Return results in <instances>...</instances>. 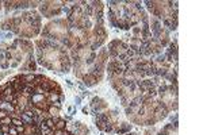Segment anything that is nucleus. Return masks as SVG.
Here are the masks:
<instances>
[{"label":"nucleus","instance_id":"nucleus-1","mask_svg":"<svg viewBox=\"0 0 203 135\" xmlns=\"http://www.w3.org/2000/svg\"><path fill=\"white\" fill-rule=\"evenodd\" d=\"M65 127H66V122L60 118L58 122L56 123V130H65Z\"/></svg>","mask_w":203,"mask_h":135},{"label":"nucleus","instance_id":"nucleus-2","mask_svg":"<svg viewBox=\"0 0 203 135\" xmlns=\"http://www.w3.org/2000/svg\"><path fill=\"white\" fill-rule=\"evenodd\" d=\"M45 124L49 127V128H52L53 131L56 130V123H54V120L52 119V116H50V118H47V119H45Z\"/></svg>","mask_w":203,"mask_h":135},{"label":"nucleus","instance_id":"nucleus-3","mask_svg":"<svg viewBox=\"0 0 203 135\" xmlns=\"http://www.w3.org/2000/svg\"><path fill=\"white\" fill-rule=\"evenodd\" d=\"M11 124L12 126H24V123L18 118H11Z\"/></svg>","mask_w":203,"mask_h":135},{"label":"nucleus","instance_id":"nucleus-4","mask_svg":"<svg viewBox=\"0 0 203 135\" xmlns=\"http://www.w3.org/2000/svg\"><path fill=\"white\" fill-rule=\"evenodd\" d=\"M2 124H11V118L7 116V118L0 119V126H2Z\"/></svg>","mask_w":203,"mask_h":135},{"label":"nucleus","instance_id":"nucleus-5","mask_svg":"<svg viewBox=\"0 0 203 135\" xmlns=\"http://www.w3.org/2000/svg\"><path fill=\"white\" fill-rule=\"evenodd\" d=\"M0 131H3L4 134H8V131H10V124H2V126H0Z\"/></svg>","mask_w":203,"mask_h":135},{"label":"nucleus","instance_id":"nucleus-6","mask_svg":"<svg viewBox=\"0 0 203 135\" xmlns=\"http://www.w3.org/2000/svg\"><path fill=\"white\" fill-rule=\"evenodd\" d=\"M8 134H10V135H19L18 131H16V127L12 126V124H10V131H8Z\"/></svg>","mask_w":203,"mask_h":135},{"label":"nucleus","instance_id":"nucleus-7","mask_svg":"<svg viewBox=\"0 0 203 135\" xmlns=\"http://www.w3.org/2000/svg\"><path fill=\"white\" fill-rule=\"evenodd\" d=\"M27 69L29 70H34L35 69V62L33 59H29V65H27Z\"/></svg>","mask_w":203,"mask_h":135},{"label":"nucleus","instance_id":"nucleus-8","mask_svg":"<svg viewBox=\"0 0 203 135\" xmlns=\"http://www.w3.org/2000/svg\"><path fill=\"white\" fill-rule=\"evenodd\" d=\"M53 135H68V132L65 130H54Z\"/></svg>","mask_w":203,"mask_h":135},{"label":"nucleus","instance_id":"nucleus-9","mask_svg":"<svg viewBox=\"0 0 203 135\" xmlns=\"http://www.w3.org/2000/svg\"><path fill=\"white\" fill-rule=\"evenodd\" d=\"M10 115V112H7L4 110H0V119H3V118H7Z\"/></svg>","mask_w":203,"mask_h":135},{"label":"nucleus","instance_id":"nucleus-10","mask_svg":"<svg viewBox=\"0 0 203 135\" xmlns=\"http://www.w3.org/2000/svg\"><path fill=\"white\" fill-rule=\"evenodd\" d=\"M10 65L7 64V62H3V64H0V68H3V69H5V68H8Z\"/></svg>","mask_w":203,"mask_h":135},{"label":"nucleus","instance_id":"nucleus-11","mask_svg":"<svg viewBox=\"0 0 203 135\" xmlns=\"http://www.w3.org/2000/svg\"><path fill=\"white\" fill-rule=\"evenodd\" d=\"M3 58H4V53L0 51V59H3Z\"/></svg>","mask_w":203,"mask_h":135}]
</instances>
